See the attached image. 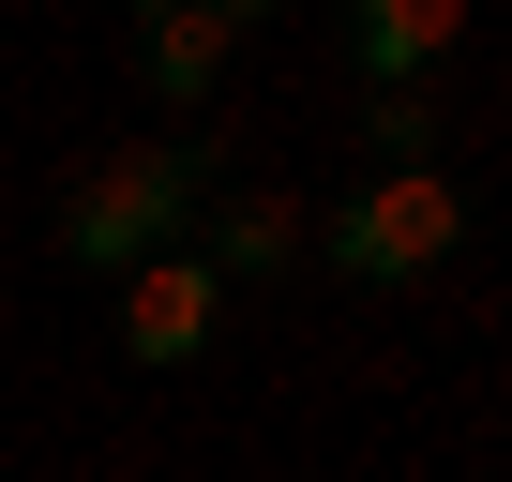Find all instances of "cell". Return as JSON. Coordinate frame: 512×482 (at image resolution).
Listing matches in <instances>:
<instances>
[{
    "mask_svg": "<svg viewBox=\"0 0 512 482\" xmlns=\"http://www.w3.org/2000/svg\"><path fill=\"white\" fill-rule=\"evenodd\" d=\"M196 241V151L181 136H121L61 181V257L76 272H151Z\"/></svg>",
    "mask_w": 512,
    "mask_h": 482,
    "instance_id": "cell-1",
    "label": "cell"
},
{
    "mask_svg": "<svg viewBox=\"0 0 512 482\" xmlns=\"http://www.w3.org/2000/svg\"><path fill=\"white\" fill-rule=\"evenodd\" d=\"M362 136H377V166H437V91H377Z\"/></svg>",
    "mask_w": 512,
    "mask_h": 482,
    "instance_id": "cell-7",
    "label": "cell"
},
{
    "mask_svg": "<svg viewBox=\"0 0 512 482\" xmlns=\"http://www.w3.org/2000/svg\"><path fill=\"white\" fill-rule=\"evenodd\" d=\"M452 241H467L452 166H377L347 211H317V272H347V287H422Z\"/></svg>",
    "mask_w": 512,
    "mask_h": 482,
    "instance_id": "cell-2",
    "label": "cell"
},
{
    "mask_svg": "<svg viewBox=\"0 0 512 482\" xmlns=\"http://www.w3.org/2000/svg\"><path fill=\"white\" fill-rule=\"evenodd\" d=\"M241 31H256L241 0H166V16H136V91H151L166 121H196V106H211V76L241 61Z\"/></svg>",
    "mask_w": 512,
    "mask_h": 482,
    "instance_id": "cell-3",
    "label": "cell"
},
{
    "mask_svg": "<svg viewBox=\"0 0 512 482\" xmlns=\"http://www.w3.org/2000/svg\"><path fill=\"white\" fill-rule=\"evenodd\" d=\"M452 46H467V0H362V16H347V61H362V91H422Z\"/></svg>",
    "mask_w": 512,
    "mask_h": 482,
    "instance_id": "cell-6",
    "label": "cell"
},
{
    "mask_svg": "<svg viewBox=\"0 0 512 482\" xmlns=\"http://www.w3.org/2000/svg\"><path fill=\"white\" fill-rule=\"evenodd\" d=\"M226 332V287L196 272V257H151V272H121V347L136 362H196Z\"/></svg>",
    "mask_w": 512,
    "mask_h": 482,
    "instance_id": "cell-5",
    "label": "cell"
},
{
    "mask_svg": "<svg viewBox=\"0 0 512 482\" xmlns=\"http://www.w3.org/2000/svg\"><path fill=\"white\" fill-rule=\"evenodd\" d=\"M181 257H196L211 287L302 272V257H317V211H302V196H196V241H181Z\"/></svg>",
    "mask_w": 512,
    "mask_h": 482,
    "instance_id": "cell-4",
    "label": "cell"
}]
</instances>
